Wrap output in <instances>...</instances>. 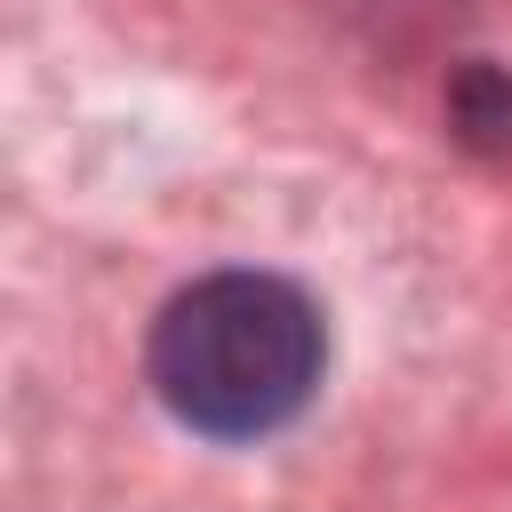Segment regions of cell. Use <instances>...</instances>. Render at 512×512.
Masks as SVG:
<instances>
[{
    "instance_id": "6da1fadb",
    "label": "cell",
    "mask_w": 512,
    "mask_h": 512,
    "mask_svg": "<svg viewBox=\"0 0 512 512\" xmlns=\"http://www.w3.org/2000/svg\"><path fill=\"white\" fill-rule=\"evenodd\" d=\"M320 360H328L320 304L280 272H208L176 288L144 344L160 408L208 440L280 432L312 400Z\"/></svg>"
}]
</instances>
